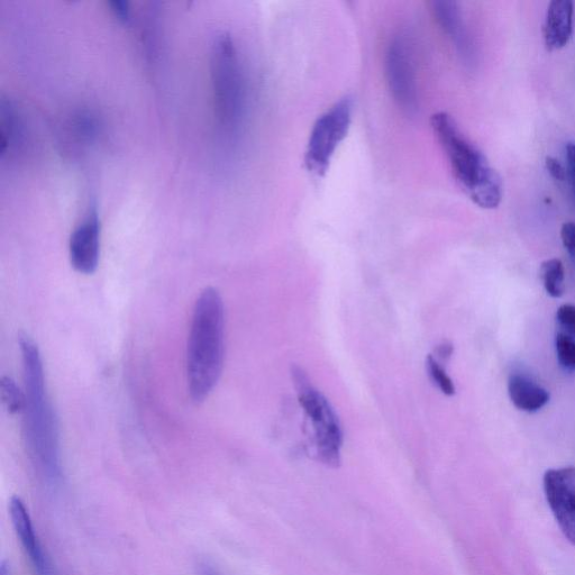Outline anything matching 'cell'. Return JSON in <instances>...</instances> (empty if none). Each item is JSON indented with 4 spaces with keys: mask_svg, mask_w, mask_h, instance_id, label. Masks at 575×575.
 <instances>
[{
    "mask_svg": "<svg viewBox=\"0 0 575 575\" xmlns=\"http://www.w3.org/2000/svg\"><path fill=\"white\" fill-rule=\"evenodd\" d=\"M426 369L428 376H430L434 385L440 389L444 395H455V386L449 374L443 368V365L438 362L434 355H428L426 360Z\"/></svg>",
    "mask_w": 575,
    "mask_h": 575,
    "instance_id": "17",
    "label": "cell"
},
{
    "mask_svg": "<svg viewBox=\"0 0 575 575\" xmlns=\"http://www.w3.org/2000/svg\"><path fill=\"white\" fill-rule=\"evenodd\" d=\"M12 523L24 551L29 555L35 574L54 575L51 562L36 534L29 510L20 497L14 496L9 504Z\"/></svg>",
    "mask_w": 575,
    "mask_h": 575,
    "instance_id": "10",
    "label": "cell"
},
{
    "mask_svg": "<svg viewBox=\"0 0 575 575\" xmlns=\"http://www.w3.org/2000/svg\"><path fill=\"white\" fill-rule=\"evenodd\" d=\"M544 491L556 523L575 546V467L546 471Z\"/></svg>",
    "mask_w": 575,
    "mask_h": 575,
    "instance_id": "8",
    "label": "cell"
},
{
    "mask_svg": "<svg viewBox=\"0 0 575 575\" xmlns=\"http://www.w3.org/2000/svg\"><path fill=\"white\" fill-rule=\"evenodd\" d=\"M545 167L553 179L561 182L567 180V169L563 167V164L559 160L547 157L545 160Z\"/></svg>",
    "mask_w": 575,
    "mask_h": 575,
    "instance_id": "22",
    "label": "cell"
},
{
    "mask_svg": "<svg viewBox=\"0 0 575 575\" xmlns=\"http://www.w3.org/2000/svg\"><path fill=\"white\" fill-rule=\"evenodd\" d=\"M432 11L436 22L452 41L459 56L465 62H470L473 57L472 45L458 3L434 2Z\"/></svg>",
    "mask_w": 575,
    "mask_h": 575,
    "instance_id": "11",
    "label": "cell"
},
{
    "mask_svg": "<svg viewBox=\"0 0 575 575\" xmlns=\"http://www.w3.org/2000/svg\"><path fill=\"white\" fill-rule=\"evenodd\" d=\"M561 240L564 249L567 250L572 263L575 266V223L563 224L561 228Z\"/></svg>",
    "mask_w": 575,
    "mask_h": 575,
    "instance_id": "19",
    "label": "cell"
},
{
    "mask_svg": "<svg viewBox=\"0 0 575 575\" xmlns=\"http://www.w3.org/2000/svg\"><path fill=\"white\" fill-rule=\"evenodd\" d=\"M213 82L219 123L237 134L246 115V82L235 45L230 36H222L215 45Z\"/></svg>",
    "mask_w": 575,
    "mask_h": 575,
    "instance_id": "4",
    "label": "cell"
},
{
    "mask_svg": "<svg viewBox=\"0 0 575 575\" xmlns=\"http://www.w3.org/2000/svg\"><path fill=\"white\" fill-rule=\"evenodd\" d=\"M0 575H13L11 565H9L5 560L0 562Z\"/></svg>",
    "mask_w": 575,
    "mask_h": 575,
    "instance_id": "25",
    "label": "cell"
},
{
    "mask_svg": "<svg viewBox=\"0 0 575 575\" xmlns=\"http://www.w3.org/2000/svg\"><path fill=\"white\" fill-rule=\"evenodd\" d=\"M555 351L560 367L565 372H575V340L567 334L556 333Z\"/></svg>",
    "mask_w": 575,
    "mask_h": 575,
    "instance_id": "15",
    "label": "cell"
},
{
    "mask_svg": "<svg viewBox=\"0 0 575 575\" xmlns=\"http://www.w3.org/2000/svg\"><path fill=\"white\" fill-rule=\"evenodd\" d=\"M508 394L511 403L525 413L540 412L550 401V392L524 373L511 374Z\"/></svg>",
    "mask_w": 575,
    "mask_h": 575,
    "instance_id": "13",
    "label": "cell"
},
{
    "mask_svg": "<svg viewBox=\"0 0 575 575\" xmlns=\"http://www.w3.org/2000/svg\"><path fill=\"white\" fill-rule=\"evenodd\" d=\"M453 345L450 343H443L437 346L436 349V359L447 360L451 358L453 354Z\"/></svg>",
    "mask_w": 575,
    "mask_h": 575,
    "instance_id": "24",
    "label": "cell"
},
{
    "mask_svg": "<svg viewBox=\"0 0 575 575\" xmlns=\"http://www.w3.org/2000/svg\"><path fill=\"white\" fill-rule=\"evenodd\" d=\"M108 5L111 7V11L118 21L123 23L130 21L131 8L129 3L123 2V0H113V2H109Z\"/></svg>",
    "mask_w": 575,
    "mask_h": 575,
    "instance_id": "21",
    "label": "cell"
},
{
    "mask_svg": "<svg viewBox=\"0 0 575 575\" xmlns=\"http://www.w3.org/2000/svg\"><path fill=\"white\" fill-rule=\"evenodd\" d=\"M0 390H2V398L9 413H23L25 394L17 387L16 382L12 378L4 377L0 382Z\"/></svg>",
    "mask_w": 575,
    "mask_h": 575,
    "instance_id": "16",
    "label": "cell"
},
{
    "mask_svg": "<svg viewBox=\"0 0 575 575\" xmlns=\"http://www.w3.org/2000/svg\"><path fill=\"white\" fill-rule=\"evenodd\" d=\"M100 235L102 224L96 206H91L84 221L71 234L69 242L70 262L82 275H93L98 268Z\"/></svg>",
    "mask_w": 575,
    "mask_h": 575,
    "instance_id": "9",
    "label": "cell"
},
{
    "mask_svg": "<svg viewBox=\"0 0 575 575\" xmlns=\"http://www.w3.org/2000/svg\"><path fill=\"white\" fill-rule=\"evenodd\" d=\"M224 358L223 298L215 288H206L196 301L188 340V388L195 403L212 394L222 376Z\"/></svg>",
    "mask_w": 575,
    "mask_h": 575,
    "instance_id": "2",
    "label": "cell"
},
{
    "mask_svg": "<svg viewBox=\"0 0 575 575\" xmlns=\"http://www.w3.org/2000/svg\"><path fill=\"white\" fill-rule=\"evenodd\" d=\"M431 124L464 193L481 208H497L503 200V181L485 154L463 134L451 115L436 113Z\"/></svg>",
    "mask_w": 575,
    "mask_h": 575,
    "instance_id": "3",
    "label": "cell"
},
{
    "mask_svg": "<svg viewBox=\"0 0 575 575\" xmlns=\"http://www.w3.org/2000/svg\"><path fill=\"white\" fill-rule=\"evenodd\" d=\"M565 151H567V179L575 202V143H569Z\"/></svg>",
    "mask_w": 575,
    "mask_h": 575,
    "instance_id": "20",
    "label": "cell"
},
{
    "mask_svg": "<svg viewBox=\"0 0 575 575\" xmlns=\"http://www.w3.org/2000/svg\"><path fill=\"white\" fill-rule=\"evenodd\" d=\"M541 278L547 295L561 298L565 291L564 266L559 259H550L542 263Z\"/></svg>",
    "mask_w": 575,
    "mask_h": 575,
    "instance_id": "14",
    "label": "cell"
},
{
    "mask_svg": "<svg viewBox=\"0 0 575 575\" xmlns=\"http://www.w3.org/2000/svg\"><path fill=\"white\" fill-rule=\"evenodd\" d=\"M386 77L392 97L409 115L418 109V87L412 42L405 34L392 39L386 52Z\"/></svg>",
    "mask_w": 575,
    "mask_h": 575,
    "instance_id": "7",
    "label": "cell"
},
{
    "mask_svg": "<svg viewBox=\"0 0 575 575\" xmlns=\"http://www.w3.org/2000/svg\"><path fill=\"white\" fill-rule=\"evenodd\" d=\"M298 400L312 422L314 444L318 459L328 467L341 464L343 431L339 417L330 401L310 382L306 372L295 365L291 370Z\"/></svg>",
    "mask_w": 575,
    "mask_h": 575,
    "instance_id": "5",
    "label": "cell"
},
{
    "mask_svg": "<svg viewBox=\"0 0 575 575\" xmlns=\"http://www.w3.org/2000/svg\"><path fill=\"white\" fill-rule=\"evenodd\" d=\"M574 7L570 0H554L545 16L543 36L547 50L554 51L565 47L573 33Z\"/></svg>",
    "mask_w": 575,
    "mask_h": 575,
    "instance_id": "12",
    "label": "cell"
},
{
    "mask_svg": "<svg viewBox=\"0 0 575 575\" xmlns=\"http://www.w3.org/2000/svg\"><path fill=\"white\" fill-rule=\"evenodd\" d=\"M556 322L561 328L559 332L567 334L575 340V305H562L556 312Z\"/></svg>",
    "mask_w": 575,
    "mask_h": 575,
    "instance_id": "18",
    "label": "cell"
},
{
    "mask_svg": "<svg viewBox=\"0 0 575 575\" xmlns=\"http://www.w3.org/2000/svg\"><path fill=\"white\" fill-rule=\"evenodd\" d=\"M196 574L197 575H223L214 567L212 563L208 561H199L196 564Z\"/></svg>",
    "mask_w": 575,
    "mask_h": 575,
    "instance_id": "23",
    "label": "cell"
},
{
    "mask_svg": "<svg viewBox=\"0 0 575 575\" xmlns=\"http://www.w3.org/2000/svg\"><path fill=\"white\" fill-rule=\"evenodd\" d=\"M20 350L25 385L23 415L27 449L42 476L48 482L57 483L61 478L58 423L45 385L41 353L27 334L20 336Z\"/></svg>",
    "mask_w": 575,
    "mask_h": 575,
    "instance_id": "1",
    "label": "cell"
},
{
    "mask_svg": "<svg viewBox=\"0 0 575 575\" xmlns=\"http://www.w3.org/2000/svg\"><path fill=\"white\" fill-rule=\"evenodd\" d=\"M353 99L345 96L317 118L305 152V167L314 177L323 178L334 155L351 129Z\"/></svg>",
    "mask_w": 575,
    "mask_h": 575,
    "instance_id": "6",
    "label": "cell"
}]
</instances>
